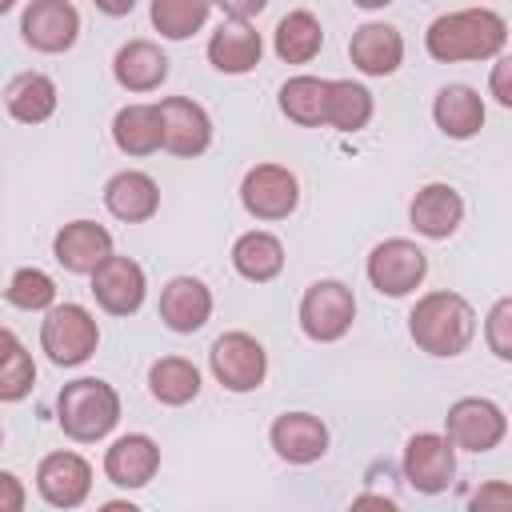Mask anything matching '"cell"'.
I'll list each match as a JSON object with an SVG mask.
<instances>
[{"mask_svg": "<svg viewBox=\"0 0 512 512\" xmlns=\"http://www.w3.org/2000/svg\"><path fill=\"white\" fill-rule=\"evenodd\" d=\"M508 44V24L492 8H456L428 24L424 48L440 64H464V60H496Z\"/></svg>", "mask_w": 512, "mask_h": 512, "instance_id": "1", "label": "cell"}, {"mask_svg": "<svg viewBox=\"0 0 512 512\" xmlns=\"http://www.w3.org/2000/svg\"><path fill=\"white\" fill-rule=\"evenodd\" d=\"M408 336H412V344L420 352L452 360V356H460L472 344L476 312H472V304L460 292H448V288L424 292L416 300V308L408 312Z\"/></svg>", "mask_w": 512, "mask_h": 512, "instance_id": "2", "label": "cell"}, {"mask_svg": "<svg viewBox=\"0 0 512 512\" xmlns=\"http://www.w3.org/2000/svg\"><path fill=\"white\" fill-rule=\"evenodd\" d=\"M160 472V444L144 432H128L108 444L104 452V476L116 488H144Z\"/></svg>", "mask_w": 512, "mask_h": 512, "instance_id": "18", "label": "cell"}, {"mask_svg": "<svg viewBox=\"0 0 512 512\" xmlns=\"http://www.w3.org/2000/svg\"><path fill=\"white\" fill-rule=\"evenodd\" d=\"M36 384V364H32V352L24 344H16L4 360H0V400L4 404H16L32 392Z\"/></svg>", "mask_w": 512, "mask_h": 512, "instance_id": "34", "label": "cell"}, {"mask_svg": "<svg viewBox=\"0 0 512 512\" xmlns=\"http://www.w3.org/2000/svg\"><path fill=\"white\" fill-rule=\"evenodd\" d=\"M20 36L32 52H68L80 40V12L68 0H28L20 16Z\"/></svg>", "mask_w": 512, "mask_h": 512, "instance_id": "10", "label": "cell"}, {"mask_svg": "<svg viewBox=\"0 0 512 512\" xmlns=\"http://www.w3.org/2000/svg\"><path fill=\"white\" fill-rule=\"evenodd\" d=\"M16 344H20V336H16L12 328H0V360H4V356H8Z\"/></svg>", "mask_w": 512, "mask_h": 512, "instance_id": "41", "label": "cell"}, {"mask_svg": "<svg viewBox=\"0 0 512 512\" xmlns=\"http://www.w3.org/2000/svg\"><path fill=\"white\" fill-rule=\"evenodd\" d=\"M208 364H212V376L228 388V392H256L268 376V352L256 336L248 332H224L212 340V352H208Z\"/></svg>", "mask_w": 512, "mask_h": 512, "instance_id": "9", "label": "cell"}, {"mask_svg": "<svg viewBox=\"0 0 512 512\" xmlns=\"http://www.w3.org/2000/svg\"><path fill=\"white\" fill-rule=\"evenodd\" d=\"M104 16H128L132 8H136V0H92Z\"/></svg>", "mask_w": 512, "mask_h": 512, "instance_id": "40", "label": "cell"}, {"mask_svg": "<svg viewBox=\"0 0 512 512\" xmlns=\"http://www.w3.org/2000/svg\"><path fill=\"white\" fill-rule=\"evenodd\" d=\"M272 452L288 464H316L328 452V424L312 412H284L268 428Z\"/></svg>", "mask_w": 512, "mask_h": 512, "instance_id": "15", "label": "cell"}, {"mask_svg": "<svg viewBox=\"0 0 512 512\" xmlns=\"http://www.w3.org/2000/svg\"><path fill=\"white\" fill-rule=\"evenodd\" d=\"M0 444H4V428H0Z\"/></svg>", "mask_w": 512, "mask_h": 512, "instance_id": "45", "label": "cell"}, {"mask_svg": "<svg viewBox=\"0 0 512 512\" xmlns=\"http://www.w3.org/2000/svg\"><path fill=\"white\" fill-rule=\"evenodd\" d=\"M56 104H60V92L44 72H20L4 88V108L20 124H44L56 112Z\"/></svg>", "mask_w": 512, "mask_h": 512, "instance_id": "25", "label": "cell"}, {"mask_svg": "<svg viewBox=\"0 0 512 512\" xmlns=\"http://www.w3.org/2000/svg\"><path fill=\"white\" fill-rule=\"evenodd\" d=\"M104 208L124 224H144L160 212V188L148 172L124 168L104 184Z\"/></svg>", "mask_w": 512, "mask_h": 512, "instance_id": "21", "label": "cell"}, {"mask_svg": "<svg viewBox=\"0 0 512 512\" xmlns=\"http://www.w3.org/2000/svg\"><path fill=\"white\" fill-rule=\"evenodd\" d=\"M348 56L364 76H392L404 60V36L384 20H368L352 32Z\"/></svg>", "mask_w": 512, "mask_h": 512, "instance_id": "20", "label": "cell"}, {"mask_svg": "<svg viewBox=\"0 0 512 512\" xmlns=\"http://www.w3.org/2000/svg\"><path fill=\"white\" fill-rule=\"evenodd\" d=\"M88 276H92V296H96V304L108 316H132V312H140L144 292H148V280H144V268L132 256H116L112 252Z\"/></svg>", "mask_w": 512, "mask_h": 512, "instance_id": "12", "label": "cell"}, {"mask_svg": "<svg viewBox=\"0 0 512 512\" xmlns=\"http://www.w3.org/2000/svg\"><path fill=\"white\" fill-rule=\"evenodd\" d=\"M352 4H356V8H388L392 0H352Z\"/></svg>", "mask_w": 512, "mask_h": 512, "instance_id": "43", "label": "cell"}, {"mask_svg": "<svg viewBox=\"0 0 512 512\" xmlns=\"http://www.w3.org/2000/svg\"><path fill=\"white\" fill-rule=\"evenodd\" d=\"M356 320V296L344 280H316L300 296V332L316 344H336Z\"/></svg>", "mask_w": 512, "mask_h": 512, "instance_id": "5", "label": "cell"}, {"mask_svg": "<svg viewBox=\"0 0 512 512\" xmlns=\"http://www.w3.org/2000/svg\"><path fill=\"white\" fill-rule=\"evenodd\" d=\"M272 48L284 64H312L324 48V24L308 8H292L272 32Z\"/></svg>", "mask_w": 512, "mask_h": 512, "instance_id": "27", "label": "cell"}, {"mask_svg": "<svg viewBox=\"0 0 512 512\" xmlns=\"http://www.w3.org/2000/svg\"><path fill=\"white\" fill-rule=\"evenodd\" d=\"M228 20H252V16H260L264 8H268V0H212Z\"/></svg>", "mask_w": 512, "mask_h": 512, "instance_id": "38", "label": "cell"}, {"mask_svg": "<svg viewBox=\"0 0 512 512\" xmlns=\"http://www.w3.org/2000/svg\"><path fill=\"white\" fill-rule=\"evenodd\" d=\"M28 504V492L16 472H0V512H20Z\"/></svg>", "mask_w": 512, "mask_h": 512, "instance_id": "37", "label": "cell"}, {"mask_svg": "<svg viewBox=\"0 0 512 512\" xmlns=\"http://www.w3.org/2000/svg\"><path fill=\"white\" fill-rule=\"evenodd\" d=\"M232 268L244 280H252V284L276 280L284 272V244H280V236H272L264 228H252V232L236 236V244H232Z\"/></svg>", "mask_w": 512, "mask_h": 512, "instance_id": "26", "label": "cell"}, {"mask_svg": "<svg viewBox=\"0 0 512 512\" xmlns=\"http://www.w3.org/2000/svg\"><path fill=\"white\" fill-rule=\"evenodd\" d=\"M112 76L124 92H156L168 80V56L152 40H128L112 56Z\"/></svg>", "mask_w": 512, "mask_h": 512, "instance_id": "23", "label": "cell"}, {"mask_svg": "<svg viewBox=\"0 0 512 512\" xmlns=\"http://www.w3.org/2000/svg\"><path fill=\"white\" fill-rule=\"evenodd\" d=\"M492 96H496V104L500 108H512V60L500 52L496 56V64H492Z\"/></svg>", "mask_w": 512, "mask_h": 512, "instance_id": "36", "label": "cell"}, {"mask_svg": "<svg viewBox=\"0 0 512 512\" xmlns=\"http://www.w3.org/2000/svg\"><path fill=\"white\" fill-rule=\"evenodd\" d=\"M100 344V324L84 304H52L40 324V348L56 368L84 364Z\"/></svg>", "mask_w": 512, "mask_h": 512, "instance_id": "4", "label": "cell"}, {"mask_svg": "<svg viewBox=\"0 0 512 512\" xmlns=\"http://www.w3.org/2000/svg\"><path fill=\"white\" fill-rule=\"evenodd\" d=\"M160 108V148L172 156H200L212 144V116L204 112V104L188 100V96H168L156 104Z\"/></svg>", "mask_w": 512, "mask_h": 512, "instance_id": "11", "label": "cell"}, {"mask_svg": "<svg viewBox=\"0 0 512 512\" xmlns=\"http://www.w3.org/2000/svg\"><path fill=\"white\" fill-rule=\"evenodd\" d=\"M356 504H380V508H392L388 496H356Z\"/></svg>", "mask_w": 512, "mask_h": 512, "instance_id": "42", "label": "cell"}, {"mask_svg": "<svg viewBox=\"0 0 512 512\" xmlns=\"http://www.w3.org/2000/svg\"><path fill=\"white\" fill-rule=\"evenodd\" d=\"M240 204L256 220H288L300 204V180L284 164H252L240 180Z\"/></svg>", "mask_w": 512, "mask_h": 512, "instance_id": "8", "label": "cell"}, {"mask_svg": "<svg viewBox=\"0 0 512 512\" xmlns=\"http://www.w3.org/2000/svg\"><path fill=\"white\" fill-rule=\"evenodd\" d=\"M36 492L52 508H80L92 492V464L80 452H48L36 468Z\"/></svg>", "mask_w": 512, "mask_h": 512, "instance_id": "14", "label": "cell"}, {"mask_svg": "<svg viewBox=\"0 0 512 512\" xmlns=\"http://www.w3.org/2000/svg\"><path fill=\"white\" fill-rule=\"evenodd\" d=\"M372 92L356 80H328V108L324 124L336 132H360L372 120Z\"/></svg>", "mask_w": 512, "mask_h": 512, "instance_id": "30", "label": "cell"}, {"mask_svg": "<svg viewBox=\"0 0 512 512\" xmlns=\"http://www.w3.org/2000/svg\"><path fill=\"white\" fill-rule=\"evenodd\" d=\"M120 420V392L100 376H80L56 396V424L76 444L104 440Z\"/></svg>", "mask_w": 512, "mask_h": 512, "instance_id": "3", "label": "cell"}, {"mask_svg": "<svg viewBox=\"0 0 512 512\" xmlns=\"http://www.w3.org/2000/svg\"><path fill=\"white\" fill-rule=\"evenodd\" d=\"M148 392L168 408H184L200 396V368L184 356H160L148 368Z\"/></svg>", "mask_w": 512, "mask_h": 512, "instance_id": "29", "label": "cell"}, {"mask_svg": "<svg viewBox=\"0 0 512 512\" xmlns=\"http://www.w3.org/2000/svg\"><path fill=\"white\" fill-rule=\"evenodd\" d=\"M484 344L492 348L496 360H512V300L500 296L484 320Z\"/></svg>", "mask_w": 512, "mask_h": 512, "instance_id": "35", "label": "cell"}, {"mask_svg": "<svg viewBox=\"0 0 512 512\" xmlns=\"http://www.w3.org/2000/svg\"><path fill=\"white\" fill-rule=\"evenodd\" d=\"M328 108V80L320 76H292L280 88V112L300 128H320Z\"/></svg>", "mask_w": 512, "mask_h": 512, "instance_id": "31", "label": "cell"}, {"mask_svg": "<svg viewBox=\"0 0 512 512\" xmlns=\"http://www.w3.org/2000/svg\"><path fill=\"white\" fill-rule=\"evenodd\" d=\"M484 96L472 84H444L432 100V120L452 140H472L484 128Z\"/></svg>", "mask_w": 512, "mask_h": 512, "instance_id": "24", "label": "cell"}, {"mask_svg": "<svg viewBox=\"0 0 512 512\" xmlns=\"http://www.w3.org/2000/svg\"><path fill=\"white\" fill-rule=\"evenodd\" d=\"M12 8H16V0H0V16H4V12H12Z\"/></svg>", "mask_w": 512, "mask_h": 512, "instance_id": "44", "label": "cell"}, {"mask_svg": "<svg viewBox=\"0 0 512 512\" xmlns=\"http://www.w3.org/2000/svg\"><path fill=\"white\" fill-rule=\"evenodd\" d=\"M4 300L20 312H48L56 304V280L44 268H16L4 288Z\"/></svg>", "mask_w": 512, "mask_h": 512, "instance_id": "33", "label": "cell"}, {"mask_svg": "<svg viewBox=\"0 0 512 512\" xmlns=\"http://www.w3.org/2000/svg\"><path fill=\"white\" fill-rule=\"evenodd\" d=\"M368 284L380 292V296H408L424 284L428 276V256L416 240H404V236H392V240H380L372 252H368Z\"/></svg>", "mask_w": 512, "mask_h": 512, "instance_id": "6", "label": "cell"}, {"mask_svg": "<svg viewBox=\"0 0 512 512\" xmlns=\"http://www.w3.org/2000/svg\"><path fill=\"white\" fill-rule=\"evenodd\" d=\"M52 256L64 272L88 276L104 256H112V232L96 220H68L52 240Z\"/></svg>", "mask_w": 512, "mask_h": 512, "instance_id": "16", "label": "cell"}, {"mask_svg": "<svg viewBox=\"0 0 512 512\" xmlns=\"http://www.w3.org/2000/svg\"><path fill=\"white\" fill-rule=\"evenodd\" d=\"M468 504H472V508H492V504H496V508H508V504H512V488H508V484H488V488H480Z\"/></svg>", "mask_w": 512, "mask_h": 512, "instance_id": "39", "label": "cell"}, {"mask_svg": "<svg viewBox=\"0 0 512 512\" xmlns=\"http://www.w3.org/2000/svg\"><path fill=\"white\" fill-rule=\"evenodd\" d=\"M212 316V288L200 280V276H172L164 288H160V320L188 336V332H200Z\"/></svg>", "mask_w": 512, "mask_h": 512, "instance_id": "17", "label": "cell"}, {"mask_svg": "<svg viewBox=\"0 0 512 512\" xmlns=\"http://www.w3.org/2000/svg\"><path fill=\"white\" fill-rule=\"evenodd\" d=\"M404 476L416 492L436 496L456 480V448L444 432H416L404 444Z\"/></svg>", "mask_w": 512, "mask_h": 512, "instance_id": "13", "label": "cell"}, {"mask_svg": "<svg viewBox=\"0 0 512 512\" xmlns=\"http://www.w3.org/2000/svg\"><path fill=\"white\" fill-rule=\"evenodd\" d=\"M444 436L460 452H492L508 436V416L488 396H460L444 416Z\"/></svg>", "mask_w": 512, "mask_h": 512, "instance_id": "7", "label": "cell"}, {"mask_svg": "<svg viewBox=\"0 0 512 512\" xmlns=\"http://www.w3.org/2000/svg\"><path fill=\"white\" fill-rule=\"evenodd\" d=\"M212 0H152L148 16L164 40H188L208 24Z\"/></svg>", "mask_w": 512, "mask_h": 512, "instance_id": "32", "label": "cell"}, {"mask_svg": "<svg viewBox=\"0 0 512 512\" xmlns=\"http://www.w3.org/2000/svg\"><path fill=\"white\" fill-rule=\"evenodd\" d=\"M408 220L424 240H448L464 220V196L440 180L424 184L408 204Z\"/></svg>", "mask_w": 512, "mask_h": 512, "instance_id": "19", "label": "cell"}, {"mask_svg": "<svg viewBox=\"0 0 512 512\" xmlns=\"http://www.w3.org/2000/svg\"><path fill=\"white\" fill-rule=\"evenodd\" d=\"M112 144L124 156H152L160 148V108L156 104H124L112 116Z\"/></svg>", "mask_w": 512, "mask_h": 512, "instance_id": "28", "label": "cell"}, {"mask_svg": "<svg viewBox=\"0 0 512 512\" xmlns=\"http://www.w3.org/2000/svg\"><path fill=\"white\" fill-rule=\"evenodd\" d=\"M260 52H264V40L248 20H224L208 36V60L216 72H228V76L252 72L260 64Z\"/></svg>", "mask_w": 512, "mask_h": 512, "instance_id": "22", "label": "cell"}]
</instances>
